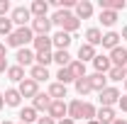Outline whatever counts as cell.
Listing matches in <instances>:
<instances>
[{
	"instance_id": "obj_37",
	"label": "cell",
	"mask_w": 127,
	"mask_h": 124,
	"mask_svg": "<svg viewBox=\"0 0 127 124\" xmlns=\"http://www.w3.org/2000/svg\"><path fill=\"white\" fill-rule=\"evenodd\" d=\"M7 12H10V2L7 0H0V17H5Z\"/></svg>"
},
{
	"instance_id": "obj_12",
	"label": "cell",
	"mask_w": 127,
	"mask_h": 124,
	"mask_svg": "<svg viewBox=\"0 0 127 124\" xmlns=\"http://www.w3.org/2000/svg\"><path fill=\"white\" fill-rule=\"evenodd\" d=\"M115 119H117V114H115L112 107H100L98 114H95V122H98V124H112Z\"/></svg>"
},
{
	"instance_id": "obj_47",
	"label": "cell",
	"mask_w": 127,
	"mask_h": 124,
	"mask_svg": "<svg viewBox=\"0 0 127 124\" xmlns=\"http://www.w3.org/2000/svg\"><path fill=\"white\" fill-rule=\"evenodd\" d=\"M86 124H98V122H95V119H93V122H86Z\"/></svg>"
},
{
	"instance_id": "obj_40",
	"label": "cell",
	"mask_w": 127,
	"mask_h": 124,
	"mask_svg": "<svg viewBox=\"0 0 127 124\" xmlns=\"http://www.w3.org/2000/svg\"><path fill=\"white\" fill-rule=\"evenodd\" d=\"M117 105H120L122 112H127V95H125V97H120V102H117Z\"/></svg>"
},
{
	"instance_id": "obj_1",
	"label": "cell",
	"mask_w": 127,
	"mask_h": 124,
	"mask_svg": "<svg viewBox=\"0 0 127 124\" xmlns=\"http://www.w3.org/2000/svg\"><path fill=\"white\" fill-rule=\"evenodd\" d=\"M51 24L59 27L61 32H66V34H73V32L81 27V20L73 15V12H68V10H56V12L51 15Z\"/></svg>"
},
{
	"instance_id": "obj_23",
	"label": "cell",
	"mask_w": 127,
	"mask_h": 124,
	"mask_svg": "<svg viewBox=\"0 0 127 124\" xmlns=\"http://www.w3.org/2000/svg\"><path fill=\"white\" fill-rule=\"evenodd\" d=\"M98 2H100V10H112V12L125 10V0H98Z\"/></svg>"
},
{
	"instance_id": "obj_15",
	"label": "cell",
	"mask_w": 127,
	"mask_h": 124,
	"mask_svg": "<svg viewBox=\"0 0 127 124\" xmlns=\"http://www.w3.org/2000/svg\"><path fill=\"white\" fill-rule=\"evenodd\" d=\"M17 66H32V61H34V51L32 49H17Z\"/></svg>"
},
{
	"instance_id": "obj_3",
	"label": "cell",
	"mask_w": 127,
	"mask_h": 124,
	"mask_svg": "<svg viewBox=\"0 0 127 124\" xmlns=\"http://www.w3.org/2000/svg\"><path fill=\"white\" fill-rule=\"evenodd\" d=\"M98 95H100V107H112V105H117V102H120V97H122L120 90H117V88H112V85H108L105 90H100Z\"/></svg>"
},
{
	"instance_id": "obj_32",
	"label": "cell",
	"mask_w": 127,
	"mask_h": 124,
	"mask_svg": "<svg viewBox=\"0 0 127 124\" xmlns=\"http://www.w3.org/2000/svg\"><path fill=\"white\" fill-rule=\"evenodd\" d=\"M56 83L68 85V83H76V78H73V73H71L68 68H59V73H56Z\"/></svg>"
},
{
	"instance_id": "obj_19",
	"label": "cell",
	"mask_w": 127,
	"mask_h": 124,
	"mask_svg": "<svg viewBox=\"0 0 127 124\" xmlns=\"http://www.w3.org/2000/svg\"><path fill=\"white\" fill-rule=\"evenodd\" d=\"M95 56V46H91V44H81V49H78V61L81 63H86V61H93Z\"/></svg>"
},
{
	"instance_id": "obj_6",
	"label": "cell",
	"mask_w": 127,
	"mask_h": 124,
	"mask_svg": "<svg viewBox=\"0 0 127 124\" xmlns=\"http://www.w3.org/2000/svg\"><path fill=\"white\" fill-rule=\"evenodd\" d=\"M47 114L54 119V122H59V119H64V117H68V105H66L64 100H54Z\"/></svg>"
},
{
	"instance_id": "obj_24",
	"label": "cell",
	"mask_w": 127,
	"mask_h": 124,
	"mask_svg": "<svg viewBox=\"0 0 127 124\" xmlns=\"http://www.w3.org/2000/svg\"><path fill=\"white\" fill-rule=\"evenodd\" d=\"M98 20H100V24H103V27H112V24L117 22V12H112V10H100Z\"/></svg>"
},
{
	"instance_id": "obj_31",
	"label": "cell",
	"mask_w": 127,
	"mask_h": 124,
	"mask_svg": "<svg viewBox=\"0 0 127 124\" xmlns=\"http://www.w3.org/2000/svg\"><path fill=\"white\" fill-rule=\"evenodd\" d=\"M7 78L15 80V83H22V80H25V68H22V66H10V68H7Z\"/></svg>"
},
{
	"instance_id": "obj_43",
	"label": "cell",
	"mask_w": 127,
	"mask_h": 124,
	"mask_svg": "<svg viewBox=\"0 0 127 124\" xmlns=\"http://www.w3.org/2000/svg\"><path fill=\"white\" fill-rule=\"evenodd\" d=\"M120 37H122V39H127V24L122 27V34H120Z\"/></svg>"
},
{
	"instance_id": "obj_35",
	"label": "cell",
	"mask_w": 127,
	"mask_h": 124,
	"mask_svg": "<svg viewBox=\"0 0 127 124\" xmlns=\"http://www.w3.org/2000/svg\"><path fill=\"white\" fill-rule=\"evenodd\" d=\"M95 114H98V107L91 105V102H83V119H86V122H93Z\"/></svg>"
},
{
	"instance_id": "obj_46",
	"label": "cell",
	"mask_w": 127,
	"mask_h": 124,
	"mask_svg": "<svg viewBox=\"0 0 127 124\" xmlns=\"http://www.w3.org/2000/svg\"><path fill=\"white\" fill-rule=\"evenodd\" d=\"M2 124H15V122H7V119H5V122H2Z\"/></svg>"
},
{
	"instance_id": "obj_26",
	"label": "cell",
	"mask_w": 127,
	"mask_h": 124,
	"mask_svg": "<svg viewBox=\"0 0 127 124\" xmlns=\"http://www.w3.org/2000/svg\"><path fill=\"white\" fill-rule=\"evenodd\" d=\"M49 97H51V100H64V97H66V85L51 83V85H49Z\"/></svg>"
},
{
	"instance_id": "obj_50",
	"label": "cell",
	"mask_w": 127,
	"mask_h": 124,
	"mask_svg": "<svg viewBox=\"0 0 127 124\" xmlns=\"http://www.w3.org/2000/svg\"><path fill=\"white\" fill-rule=\"evenodd\" d=\"M20 124H22V122H20Z\"/></svg>"
},
{
	"instance_id": "obj_27",
	"label": "cell",
	"mask_w": 127,
	"mask_h": 124,
	"mask_svg": "<svg viewBox=\"0 0 127 124\" xmlns=\"http://www.w3.org/2000/svg\"><path fill=\"white\" fill-rule=\"evenodd\" d=\"M32 44H34L37 51H51V46H54V44H51V37H34Z\"/></svg>"
},
{
	"instance_id": "obj_49",
	"label": "cell",
	"mask_w": 127,
	"mask_h": 124,
	"mask_svg": "<svg viewBox=\"0 0 127 124\" xmlns=\"http://www.w3.org/2000/svg\"><path fill=\"white\" fill-rule=\"evenodd\" d=\"M125 73H127V66H125Z\"/></svg>"
},
{
	"instance_id": "obj_7",
	"label": "cell",
	"mask_w": 127,
	"mask_h": 124,
	"mask_svg": "<svg viewBox=\"0 0 127 124\" xmlns=\"http://www.w3.org/2000/svg\"><path fill=\"white\" fill-rule=\"evenodd\" d=\"M17 90H20L22 97H32V100H34V97L39 95V83H34L32 78H25V80L20 83V88H17Z\"/></svg>"
},
{
	"instance_id": "obj_20",
	"label": "cell",
	"mask_w": 127,
	"mask_h": 124,
	"mask_svg": "<svg viewBox=\"0 0 127 124\" xmlns=\"http://www.w3.org/2000/svg\"><path fill=\"white\" fill-rule=\"evenodd\" d=\"M103 41V32L98 29V27H91V29H86V44H91V46H98Z\"/></svg>"
},
{
	"instance_id": "obj_48",
	"label": "cell",
	"mask_w": 127,
	"mask_h": 124,
	"mask_svg": "<svg viewBox=\"0 0 127 124\" xmlns=\"http://www.w3.org/2000/svg\"><path fill=\"white\" fill-rule=\"evenodd\" d=\"M125 90H127V80H125Z\"/></svg>"
},
{
	"instance_id": "obj_38",
	"label": "cell",
	"mask_w": 127,
	"mask_h": 124,
	"mask_svg": "<svg viewBox=\"0 0 127 124\" xmlns=\"http://www.w3.org/2000/svg\"><path fill=\"white\" fill-rule=\"evenodd\" d=\"M37 124H56V122H54V119L47 114V117H39V119H37Z\"/></svg>"
},
{
	"instance_id": "obj_45",
	"label": "cell",
	"mask_w": 127,
	"mask_h": 124,
	"mask_svg": "<svg viewBox=\"0 0 127 124\" xmlns=\"http://www.w3.org/2000/svg\"><path fill=\"white\" fill-rule=\"evenodd\" d=\"M5 107V97H2V95H0V109Z\"/></svg>"
},
{
	"instance_id": "obj_11",
	"label": "cell",
	"mask_w": 127,
	"mask_h": 124,
	"mask_svg": "<svg viewBox=\"0 0 127 124\" xmlns=\"http://www.w3.org/2000/svg\"><path fill=\"white\" fill-rule=\"evenodd\" d=\"M51 97H49V93H39L37 97H34V102H32V107L37 109V112H49V107H51Z\"/></svg>"
},
{
	"instance_id": "obj_5",
	"label": "cell",
	"mask_w": 127,
	"mask_h": 124,
	"mask_svg": "<svg viewBox=\"0 0 127 124\" xmlns=\"http://www.w3.org/2000/svg\"><path fill=\"white\" fill-rule=\"evenodd\" d=\"M10 20H12V24H17V27H27V22H32V12L30 7H15L12 10V15H10Z\"/></svg>"
},
{
	"instance_id": "obj_4",
	"label": "cell",
	"mask_w": 127,
	"mask_h": 124,
	"mask_svg": "<svg viewBox=\"0 0 127 124\" xmlns=\"http://www.w3.org/2000/svg\"><path fill=\"white\" fill-rule=\"evenodd\" d=\"M51 17H34L32 20V32H34V37H49V32H51Z\"/></svg>"
},
{
	"instance_id": "obj_30",
	"label": "cell",
	"mask_w": 127,
	"mask_h": 124,
	"mask_svg": "<svg viewBox=\"0 0 127 124\" xmlns=\"http://www.w3.org/2000/svg\"><path fill=\"white\" fill-rule=\"evenodd\" d=\"M54 61L59 63L61 68H68L73 59H71V54H68V51H54Z\"/></svg>"
},
{
	"instance_id": "obj_36",
	"label": "cell",
	"mask_w": 127,
	"mask_h": 124,
	"mask_svg": "<svg viewBox=\"0 0 127 124\" xmlns=\"http://www.w3.org/2000/svg\"><path fill=\"white\" fill-rule=\"evenodd\" d=\"M108 80H115V83H117V80H127L125 68H115V66H112L110 71H108Z\"/></svg>"
},
{
	"instance_id": "obj_17",
	"label": "cell",
	"mask_w": 127,
	"mask_h": 124,
	"mask_svg": "<svg viewBox=\"0 0 127 124\" xmlns=\"http://www.w3.org/2000/svg\"><path fill=\"white\" fill-rule=\"evenodd\" d=\"M120 39H122V37H120V34H117V32H108V34H103V41H100V44H103V46L105 49H117L120 46Z\"/></svg>"
},
{
	"instance_id": "obj_14",
	"label": "cell",
	"mask_w": 127,
	"mask_h": 124,
	"mask_svg": "<svg viewBox=\"0 0 127 124\" xmlns=\"http://www.w3.org/2000/svg\"><path fill=\"white\" fill-rule=\"evenodd\" d=\"M30 12H32V17H47L49 2H47V0H34V2L30 5Z\"/></svg>"
},
{
	"instance_id": "obj_25",
	"label": "cell",
	"mask_w": 127,
	"mask_h": 124,
	"mask_svg": "<svg viewBox=\"0 0 127 124\" xmlns=\"http://www.w3.org/2000/svg\"><path fill=\"white\" fill-rule=\"evenodd\" d=\"M39 117H37V109L34 107H22L20 109V122L22 124H32V122H37Z\"/></svg>"
},
{
	"instance_id": "obj_22",
	"label": "cell",
	"mask_w": 127,
	"mask_h": 124,
	"mask_svg": "<svg viewBox=\"0 0 127 124\" xmlns=\"http://www.w3.org/2000/svg\"><path fill=\"white\" fill-rule=\"evenodd\" d=\"M76 93H78L81 97H86L88 93H93V88H91V80H88V76L76 78Z\"/></svg>"
},
{
	"instance_id": "obj_28",
	"label": "cell",
	"mask_w": 127,
	"mask_h": 124,
	"mask_svg": "<svg viewBox=\"0 0 127 124\" xmlns=\"http://www.w3.org/2000/svg\"><path fill=\"white\" fill-rule=\"evenodd\" d=\"M30 78L34 80V83H39V80H47V78H49V71L44 68V66H32Z\"/></svg>"
},
{
	"instance_id": "obj_2",
	"label": "cell",
	"mask_w": 127,
	"mask_h": 124,
	"mask_svg": "<svg viewBox=\"0 0 127 124\" xmlns=\"http://www.w3.org/2000/svg\"><path fill=\"white\" fill-rule=\"evenodd\" d=\"M34 41V32L32 27H17L10 37H7V41H5V46H15V49H27V44Z\"/></svg>"
},
{
	"instance_id": "obj_10",
	"label": "cell",
	"mask_w": 127,
	"mask_h": 124,
	"mask_svg": "<svg viewBox=\"0 0 127 124\" xmlns=\"http://www.w3.org/2000/svg\"><path fill=\"white\" fill-rule=\"evenodd\" d=\"M73 10H76L73 15L78 17V20H88V17L93 15V2H91V0H81V2H76Z\"/></svg>"
},
{
	"instance_id": "obj_41",
	"label": "cell",
	"mask_w": 127,
	"mask_h": 124,
	"mask_svg": "<svg viewBox=\"0 0 127 124\" xmlns=\"http://www.w3.org/2000/svg\"><path fill=\"white\" fill-rule=\"evenodd\" d=\"M56 124H76V122H73V119H68V117H64V119H59Z\"/></svg>"
},
{
	"instance_id": "obj_16",
	"label": "cell",
	"mask_w": 127,
	"mask_h": 124,
	"mask_svg": "<svg viewBox=\"0 0 127 124\" xmlns=\"http://www.w3.org/2000/svg\"><path fill=\"white\" fill-rule=\"evenodd\" d=\"M88 80H91V88L98 90V93L108 88V76L105 73H93V76H88Z\"/></svg>"
},
{
	"instance_id": "obj_42",
	"label": "cell",
	"mask_w": 127,
	"mask_h": 124,
	"mask_svg": "<svg viewBox=\"0 0 127 124\" xmlns=\"http://www.w3.org/2000/svg\"><path fill=\"white\" fill-rule=\"evenodd\" d=\"M5 54H7V46H5V44H0V59H5Z\"/></svg>"
},
{
	"instance_id": "obj_21",
	"label": "cell",
	"mask_w": 127,
	"mask_h": 124,
	"mask_svg": "<svg viewBox=\"0 0 127 124\" xmlns=\"http://www.w3.org/2000/svg\"><path fill=\"white\" fill-rule=\"evenodd\" d=\"M68 119H83V102L81 100H73V102H68Z\"/></svg>"
},
{
	"instance_id": "obj_9",
	"label": "cell",
	"mask_w": 127,
	"mask_h": 124,
	"mask_svg": "<svg viewBox=\"0 0 127 124\" xmlns=\"http://www.w3.org/2000/svg\"><path fill=\"white\" fill-rule=\"evenodd\" d=\"M110 63L115 66V68H125L127 66V49H122V46L112 49L110 51Z\"/></svg>"
},
{
	"instance_id": "obj_8",
	"label": "cell",
	"mask_w": 127,
	"mask_h": 124,
	"mask_svg": "<svg viewBox=\"0 0 127 124\" xmlns=\"http://www.w3.org/2000/svg\"><path fill=\"white\" fill-rule=\"evenodd\" d=\"M71 41H73V39H71V34H66V32H61V29L51 37V44L56 46V51H68Z\"/></svg>"
},
{
	"instance_id": "obj_13",
	"label": "cell",
	"mask_w": 127,
	"mask_h": 124,
	"mask_svg": "<svg viewBox=\"0 0 127 124\" xmlns=\"http://www.w3.org/2000/svg\"><path fill=\"white\" fill-rule=\"evenodd\" d=\"M93 66H95V73H105L108 76V71L112 68V63H110V56H95L93 59Z\"/></svg>"
},
{
	"instance_id": "obj_39",
	"label": "cell",
	"mask_w": 127,
	"mask_h": 124,
	"mask_svg": "<svg viewBox=\"0 0 127 124\" xmlns=\"http://www.w3.org/2000/svg\"><path fill=\"white\" fill-rule=\"evenodd\" d=\"M7 68H10L7 66V59H0V73H7Z\"/></svg>"
},
{
	"instance_id": "obj_29",
	"label": "cell",
	"mask_w": 127,
	"mask_h": 124,
	"mask_svg": "<svg viewBox=\"0 0 127 124\" xmlns=\"http://www.w3.org/2000/svg\"><path fill=\"white\" fill-rule=\"evenodd\" d=\"M34 61H37V66H44V68H47L49 63L54 61V54H51V51H37V54H34Z\"/></svg>"
},
{
	"instance_id": "obj_44",
	"label": "cell",
	"mask_w": 127,
	"mask_h": 124,
	"mask_svg": "<svg viewBox=\"0 0 127 124\" xmlns=\"http://www.w3.org/2000/svg\"><path fill=\"white\" fill-rule=\"evenodd\" d=\"M112 124H127V119H115Z\"/></svg>"
},
{
	"instance_id": "obj_34",
	"label": "cell",
	"mask_w": 127,
	"mask_h": 124,
	"mask_svg": "<svg viewBox=\"0 0 127 124\" xmlns=\"http://www.w3.org/2000/svg\"><path fill=\"white\" fill-rule=\"evenodd\" d=\"M68 71L73 73V78H83V76H86V63H81L78 59H76V61H71Z\"/></svg>"
},
{
	"instance_id": "obj_18",
	"label": "cell",
	"mask_w": 127,
	"mask_h": 124,
	"mask_svg": "<svg viewBox=\"0 0 127 124\" xmlns=\"http://www.w3.org/2000/svg\"><path fill=\"white\" fill-rule=\"evenodd\" d=\"M5 105H10V107H20V102H22V95L17 88H10V90H5Z\"/></svg>"
},
{
	"instance_id": "obj_33",
	"label": "cell",
	"mask_w": 127,
	"mask_h": 124,
	"mask_svg": "<svg viewBox=\"0 0 127 124\" xmlns=\"http://www.w3.org/2000/svg\"><path fill=\"white\" fill-rule=\"evenodd\" d=\"M12 32H15L12 20H10V17H0V34H2V37H10Z\"/></svg>"
}]
</instances>
